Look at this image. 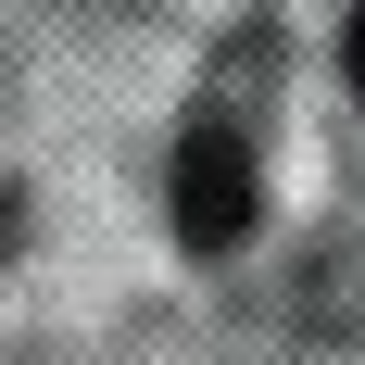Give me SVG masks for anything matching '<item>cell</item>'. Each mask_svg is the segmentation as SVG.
<instances>
[{"instance_id":"1","label":"cell","mask_w":365,"mask_h":365,"mask_svg":"<svg viewBox=\"0 0 365 365\" xmlns=\"http://www.w3.org/2000/svg\"><path fill=\"white\" fill-rule=\"evenodd\" d=\"M177 240L189 252H240L252 240V151L227 126H189L177 139Z\"/></svg>"},{"instance_id":"2","label":"cell","mask_w":365,"mask_h":365,"mask_svg":"<svg viewBox=\"0 0 365 365\" xmlns=\"http://www.w3.org/2000/svg\"><path fill=\"white\" fill-rule=\"evenodd\" d=\"M340 63H353V101H365V0H353V38H340Z\"/></svg>"}]
</instances>
